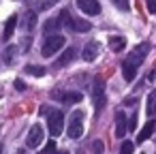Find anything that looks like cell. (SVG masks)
I'll list each match as a JSON object with an SVG mask.
<instances>
[{"instance_id":"1","label":"cell","mask_w":156,"mask_h":154,"mask_svg":"<svg viewBox=\"0 0 156 154\" xmlns=\"http://www.w3.org/2000/svg\"><path fill=\"white\" fill-rule=\"evenodd\" d=\"M66 135L71 139H79L83 135V111L75 109L69 118V126H66Z\"/></svg>"},{"instance_id":"2","label":"cell","mask_w":156,"mask_h":154,"mask_svg":"<svg viewBox=\"0 0 156 154\" xmlns=\"http://www.w3.org/2000/svg\"><path fill=\"white\" fill-rule=\"evenodd\" d=\"M47 126H49L51 137H58L62 133V128H64V116H62L60 109H54V107L47 109Z\"/></svg>"},{"instance_id":"3","label":"cell","mask_w":156,"mask_h":154,"mask_svg":"<svg viewBox=\"0 0 156 154\" xmlns=\"http://www.w3.org/2000/svg\"><path fill=\"white\" fill-rule=\"evenodd\" d=\"M64 47V37L62 34H54V37H47L45 39V43H43V47H41V54L45 56V58H51L56 52H60Z\"/></svg>"},{"instance_id":"4","label":"cell","mask_w":156,"mask_h":154,"mask_svg":"<svg viewBox=\"0 0 156 154\" xmlns=\"http://www.w3.org/2000/svg\"><path fill=\"white\" fill-rule=\"evenodd\" d=\"M147 52H150V43H141V45H137V47L128 54V58L124 60V64H130V66H135V69H137V66L145 60Z\"/></svg>"},{"instance_id":"5","label":"cell","mask_w":156,"mask_h":154,"mask_svg":"<svg viewBox=\"0 0 156 154\" xmlns=\"http://www.w3.org/2000/svg\"><path fill=\"white\" fill-rule=\"evenodd\" d=\"M92 94H94V107H96V111H101V109L105 107V86H103V77H96V79H94Z\"/></svg>"},{"instance_id":"6","label":"cell","mask_w":156,"mask_h":154,"mask_svg":"<svg viewBox=\"0 0 156 154\" xmlns=\"http://www.w3.org/2000/svg\"><path fill=\"white\" fill-rule=\"evenodd\" d=\"M75 58H77V49H75V47H66V49L60 54V58L54 62V69H62V66L71 64Z\"/></svg>"},{"instance_id":"7","label":"cell","mask_w":156,"mask_h":154,"mask_svg":"<svg viewBox=\"0 0 156 154\" xmlns=\"http://www.w3.org/2000/svg\"><path fill=\"white\" fill-rule=\"evenodd\" d=\"M41 141H43V128H41V124H34V126L30 128L28 137H26V145L32 150V148H37Z\"/></svg>"},{"instance_id":"8","label":"cell","mask_w":156,"mask_h":154,"mask_svg":"<svg viewBox=\"0 0 156 154\" xmlns=\"http://www.w3.org/2000/svg\"><path fill=\"white\" fill-rule=\"evenodd\" d=\"M77 7H79L86 15H98V13H101L98 0H77Z\"/></svg>"},{"instance_id":"9","label":"cell","mask_w":156,"mask_h":154,"mask_svg":"<svg viewBox=\"0 0 156 154\" xmlns=\"http://www.w3.org/2000/svg\"><path fill=\"white\" fill-rule=\"evenodd\" d=\"M98 52H101V45H98L96 41H90V43H86V47H83L81 56H83V60H86V62H92V60H96Z\"/></svg>"},{"instance_id":"10","label":"cell","mask_w":156,"mask_h":154,"mask_svg":"<svg viewBox=\"0 0 156 154\" xmlns=\"http://www.w3.org/2000/svg\"><path fill=\"white\" fill-rule=\"evenodd\" d=\"M69 28H71L73 32H88V30L92 28V24H90L88 20H81V17H73V20H71V24H69Z\"/></svg>"},{"instance_id":"11","label":"cell","mask_w":156,"mask_h":154,"mask_svg":"<svg viewBox=\"0 0 156 154\" xmlns=\"http://www.w3.org/2000/svg\"><path fill=\"white\" fill-rule=\"evenodd\" d=\"M54 96H58L64 105H73V103H81V92H54Z\"/></svg>"},{"instance_id":"12","label":"cell","mask_w":156,"mask_h":154,"mask_svg":"<svg viewBox=\"0 0 156 154\" xmlns=\"http://www.w3.org/2000/svg\"><path fill=\"white\" fill-rule=\"evenodd\" d=\"M128 131V124H126V116L122 111H115V137H124Z\"/></svg>"},{"instance_id":"13","label":"cell","mask_w":156,"mask_h":154,"mask_svg":"<svg viewBox=\"0 0 156 154\" xmlns=\"http://www.w3.org/2000/svg\"><path fill=\"white\" fill-rule=\"evenodd\" d=\"M60 28H62L60 20H58V17H51V20H47V22H45V26H43V32H45V37H54V34H56Z\"/></svg>"},{"instance_id":"14","label":"cell","mask_w":156,"mask_h":154,"mask_svg":"<svg viewBox=\"0 0 156 154\" xmlns=\"http://www.w3.org/2000/svg\"><path fill=\"white\" fill-rule=\"evenodd\" d=\"M15 26H17V15H11V17L7 20V24H5V30H2V41H9V39L13 37Z\"/></svg>"},{"instance_id":"15","label":"cell","mask_w":156,"mask_h":154,"mask_svg":"<svg viewBox=\"0 0 156 154\" xmlns=\"http://www.w3.org/2000/svg\"><path fill=\"white\" fill-rule=\"evenodd\" d=\"M152 133H154V120H147V122L143 124V128L139 131V137H137V141L141 143V141L150 139V137H152Z\"/></svg>"},{"instance_id":"16","label":"cell","mask_w":156,"mask_h":154,"mask_svg":"<svg viewBox=\"0 0 156 154\" xmlns=\"http://www.w3.org/2000/svg\"><path fill=\"white\" fill-rule=\"evenodd\" d=\"M124 45H126L124 37H111V39H109V47H111L113 52H122Z\"/></svg>"},{"instance_id":"17","label":"cell","mask_w":156,"mask_h":154,"mask_svg":"<svg viewBox=\"0 0 156 154\" xmlns=\"http://www.w3.org/2000/svg\"><path fill=\"white\" fill-rule=\"evenodd\" d=\"M122 75H124L126 81H133V79L137 77V69L130 66V64H122Z\"/></svg>"},{"instance_id":"18","label":"cell","mask_w":156,"mask_h":154,"mask_svg":"<svg viewBox=\"0 0 156 154\" xmlns=\"http://www.w3.org/2000/svg\"><path fill=\"white\" fill-rule=\"evenodd\" d=\"M24 71H26L28 75H34V77H43V75H45V69L39 66V64H28Z\"/></svg>"},{"instance_id":"19","label":"cell","mask_w":156,"mask_h":154,"mask_svg":"<svg viewBox=\"0 0 156 154\" xmlns=\"http://www.w3.org/2000/svg\"><path fill=\"white\" fill-rule=\"evenodd\" d=\"M152 113H156V90H152L147 96V116H152Z\"/></svg>"},{"instance_id":"20","label":"cell","mask_w":156,"mask_h":154,"mask_svg":"<svg viewBox=\"0 0 156 154\" xmlns=\"http://www.w3.org/2000/svg\"><path fill=\"white\" fill-rule=\"evenodd\" d=\"M37 26V13L34 11H28L26 13V30H32Z\"/></svg>"},{"instance_id":"21","label":"cell","mask_w":156,"mask_h":154,"mask_svg":"<svg viewBox=\"0 0 156 154\" xmlns=\"http://www.w3.org/2000/svg\"><path fill=\"white\" fill-rule=\"evenodd\" d=\"M58 20H60V24H62V26H66V28H69V24H71V20H73V17H71V13H69L66 9H62V11H60V15H58Z\"/></svg>"},{"instance_id":"22","label":"cell","mask_w":156,"mask_h":154,"mask_svg":"<svg viewBox=\"0 0 156 154\" xmlns=\"http://www.w3.org/2000/svg\"><path fill=\"white\" fill-rule=\"evenodd\" d=\"M15 52H17V47H7L5 49V64H11L15 60Z\"/></svg>"},{"instance_id":"23","label":"cell","mask_w":156,"mask_h":154,"mask_svg":"<svg viewBox=\"0 0 156 154\" xmlns=\"http://www.w3.org/2000/svg\"><path fill=\"white\" fill-rule=\"evenodd\" d=\"M133 141H122V148H120V154H133Z\"/></svg>"},{"instance_id":"24","label":"cell","mask_w":156,"mask_h":154,"mask_svg":"<svg viewBox=\"0 0 156 154\" xmlns=\"http://www.w3.org/2000/svg\"><path fill=\"white\" fill-rule=\"evenodd\" d=\"M56 2H58V0H41V2H39V9H41V11H47V9H51Z\"/></svg>"},{"instance_id":"25","label":"cell","mask_w":156,"mask_h":154,"mask_svg":"<svg viewBox=\"0 0 156 154\" xmlns=\"http://www.w3.org/2000/svg\"><path fill=\"white\" fill-rule=\"evenodd\" d=\"M56 152H58V150H56V143H54V139H51V141H47V145L43 148L41 154H56Z\"/></svg>"},{"instance_id":"26","label":"cell","mask_w":156,"mask_h":154,"mask_svg":"<svg viewBox=\"0 0 156 154\" xmlns=\"http://www.w3.org/2000/svg\"><path fill=\"white\" fill-rule=\"evenodd\" d=\"M111 2H113L118 9H122V11H128V2H126V0H111Z\"/></svg>"},{"instance_id":"27","label":"cell","mask_w":156,"mask_h":154,"mask_svg":"<svg viewBox=\"0 0 156 154\" xmlns=\"http://www.w3.org/2000/svg\"><path fill=\"white\" fill-rule=\"evenodd\" d=\"M128 128H130V131L137 128V113H133V116L128 118Z\"/></svg>"},{"instance_id":"28","label":"cell","mask_w":156,"mask_h":154,"mask_svg":"<svg viewBox=\"0 0 156 154\" xmlns=\"http://www.w3.org/2000/svg\"><path fill=\"white\" fill-rule=\"evenodd\" d=\"M147 2V11L150 13H156V0H145Z\"/></svg>"},{"instance_id":"29","label":"cell","mask_w":156,"mask_h":154,"mask_svg":"<svg viewBox=\"0 0 156 154\" xmlns=\"http://www.w3.org/2000/svg\"><path fill=\"white\" fill-rule=\"evenodd\" d=\"M92 148H94V152H96V154H103V141H94V145H92Z\"/></svg>"},{"instance_id":"30","label":"cell","mask_w":156,"mask_h":154,"mask_svg":"<svg viewBox=\"0 0 156 154\" xmlns=\"http://www.w3.org/2000/svg\"><path fill=\"white\" fill-rule=\"evenodd\" d=\"M15 88H17L20 92H24V90H26V84H24L22 79H15Z\"/></svg>"},{"instance_id":"31","label":"cell","mask_w":156,"mask_h":154,"mask_svg":"<svg viewBox=\"0 0 156 154\" xmlns=\"http://www.w3.org/2000/svg\"><path fill=\"white\" fill-rule=\"evenodd\" d=\"M56 154H69V152H66V150H58Z\"/></svg>"}]
</instances>
